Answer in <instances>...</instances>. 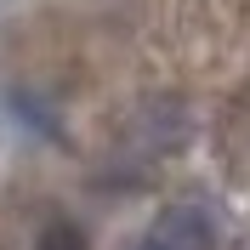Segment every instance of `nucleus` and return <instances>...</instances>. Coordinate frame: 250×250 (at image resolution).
<instances>
[{"label":"nucleus","mask_w":250,"mask_h":250,"mask_svg":"<svg viewBox=\"0 0 250 250\" xmlns=\"http://www.w3.org/2000/svg\"><path fill=\"white\" fill-rule=\"evenodd\" d=\"M34 250H85V228H80V222H68V216H57V222H46V228H40Z\"/></svg>","instance_id":"nucleus-2"},{"label":"nucleus","mask_w":250,"mask_h":250,"mask_svg":"<svg viewBox=\"0 0 250 250\" xmlns=\"http://www.w3.org/2000/svg\"><path fill=\"white\" fill-rule=\"evenodd\" d=\"M131 250H216V222L205 205H171L148 222V233Z\"/></svg>","instance_id":"nucleus-1"}]
</instances>
